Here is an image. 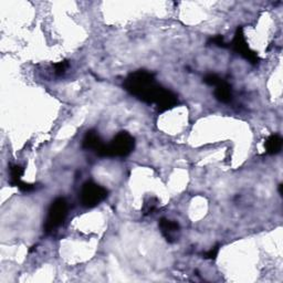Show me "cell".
I'll list each match as a JSON object with an SVG mask.
<instances>
[{
	"label": "cell",
	"mask_w": 283,
	"mask_h": 283,
	"mask_svg": "<svg viewBox=\"0 0 283 283\" xmlns=\"http://www.w3.org/2000/svg\"><path fill=\"white\" fill-rule=\"evenodd\" d=\"M135 140L127 132H119L105 145L103 157H126L134 151Z\"/></svg>",
	"instance_id": "7a4b0ae2"
},
{
	"label": "cell",
	"mask_w": 283,
	"mask_h": 283,
	"mask_svg": "<svg viewBox=\"0 0 283 283\" xmlns=\"http://www.w3.org/2000/svg\"><path fill=\"white\" fill-rule=\"evenodd\" d=\"M218 252H219V246H216L210 249L208 252H206L204 255V258L208 259V260H215V259L218 256Z\"/></svg>",
	"instance_id": "2e32d148"
},
{
	"label": "cell",
	"mask_w": 283,
	"mask_h": 283,
	"mask_svg": "<svg viewBox=\"0 0 283 283\" xmlns=\"http://www.w3.org/2000/svg\"><path fill=\"white\" fill-rule=\"evenodd\" d=\"M14 187H18V188L20 189L21 191H23V193H29V191H31V190H33V189L36 188L35 185L25 183V181H22V180L19 181V183Z\"/></svg>",
	"instance_id": "9a60e30c"
},
{
	"label": "cell",
	"mask_w": 283,
	"mask_h": 283,
	"mask_svg": "<svg viewBox=\"0 0 283 283\" xmlns=\"http://www.w3.org/2000/svg\"><path fill=\"white\" fill-rule=\"evenodd\" d=\"M160 229L162 231V234L165 237V239L169 242H174L176 240V234L179 232V225L178 223L174 222V220H170L167 218H162L160 220Z\"/></svg>",
	"instance_id": "52a82bcc"
},
{
	"label": "cell",
	"mask_w": 283,
	"mask_h": 283,
	"mask_svg": "<svg viewBox=\"0 0 283 283\" xmlns=\"http://www.w3.org/2000/svg\"><path fill=\"white\" fill-rule=\"evenodd\" d=\"M109 191L93 181H86L81 190V203L85 208H93L108 197Z\"/></svg>",
	"instance_id": "277c9868"
},
{
	"label": "cell",
	"mask_w": 283,
	"mask_h": 283,
	"mask_svg": "<svg viewBox=\"0 0 283 283\" xmlns=\"http://www.w3.org/2000/svg\"><path fill=\"white\" fill-rule=\"evenodd\" d=\"M55 72L56 74L57 75H62L65 73L66 69L69 68V62L68 61H61V62H57L55 65Z\"/></svg>",
	"instance_id": "5bb4252c"
},
{
	"label": "cell",
	"mask_w": 283,
	"mask_h": 283,
	"mask_svg": "<svg viewBox=\"0 0 283 283\" xmlns=\"http://www.w3.org/2000/svg\"><path fill=\"white\" fill-rule=\"evenodd\" d=\"M157 207V200L155 198H151L148 201H145L143 207V214L144 215H151Z\"/></svg>",
	"instance_id": "8fae6325"
},
{
	"label": "cell",
	"mask_w": 283,
	"mask_h": 283,
	"mask_svg": "<svg viewBox=\"0 0 283 283\" xmlns=\"http://www.w3.org/2000/svg\"><path fill=\"white\" fill-rule=\"evenodd\" d=\"M105 145L103 141L101 140L100 135L97 131L94 129H90L85 133V136L82 142V147L86 151H93L95 154L99 155L100 157H103Z\"/></svg>",
	"instance_id": "8992f818"
},
{
	"label": "cell",
	"mask_w": 283,
	"mask_h": 283,
	"mask_svg": "<svg viewBox=\"0 0 283 283\" xmlns=\"http://www.w3.org/2000/svg\"><path fill=\"white\" fill-rule=\"evenodd\" d=\"M129 94L148 104H157L166 89L156 82L155 76L148 71L138 70L133 72L123 83Z\"/></svg>",
	"instance_id": "6da1fadb"
},
{
	"label": "cell",
	"mask_w": 283,
	"mask_h": 283,
	"mask_svg": "<svg viewBox=\"0 0 283 283\" xmlns=\"http://www.w3.org/2000/svg\"><path fill=\"white\" fill-rule=\"evenodd\" d=\"M215 98L222 103H229L232 100V89L226 81L223 80L222 82L215 86Z\"/></svg>",
	"instance_id": "ba28073f"
},
{
	"label": "cell",
	"mask_w": 283,
	"mask_h": 283,
	"mask_svg": "<svg viewBox=\"0 0 283 283\" xmlns=\"http://www.w3.org/2000/svg\"><path fill=\"white\" fill-rule=\"evenodd\" d=\"M68 215V203L64 198H57L50 205L45 224L46 232H51L64 223Z\"/></svg>",
	"instance_id": "3957f363"
},
{
	"label": "cell",
	"mask_w": 283,
	"mask_h": 283,
	"mask_svg": "<svg viewBox=\"0 0 283 283\" xmlns=\"http://www.w3.org/2000/svg\"><path fill=\"white\" fill-rule=\"evenodd\" d=\"M9 170H10V185L14 187L19 181H21V177L23 176L25 170L20 165H11Z\"/></svg>",
	"instance_id": "30bf717a"
},
{
	"label": "cell",
	"mask_w": 283,
	"mask_h": 283,
	"mask_svg": "<svg viewBox=\"0 0 283 283\" xmlns=\"http://www.w3.org/2000/svg\"><path fill=\"white\" fill-rule=\"evenodd\" d=\"M231 47L233 51H236L238 55H240L244 59L248 60L252 64H257L260 59H259L258 55L255 51H252L250 48H249L248 43L246 41V38L243 35V29L242 27H238L236 33H234L233 40L231 42Z\"/></svg>",
	"instance_id": "5b68a950"
},
{
	"label": "cell",
	"mask_w": 283,
	"mask_h": 283,
	"mask_svg": "<svg viewBox=\"0 0 283 283\" xmlns=\"http://www.w3.org/2000/svg\"><path fill=\"white\" fill-rule=\"evenodd\" d=\"M283 145V140L280 135L278 134H273L267 138V141L265 143L266 147V153L269 155H277L279 154L282 150Z\"/></svg>",
	"instance_id": "9c48e42d"
},
{
	"label": "cell",
	"mask_w": 283,
	"mask_h": 283,
	"mask_svg": "<svg viewBox=\"0 0 283 283\" xmlns=\"http://www.w3.org/2000/svg\"><path fill=\"white\" fill-rule=\"evenodd\" d=\"M282 187H283V185L280 184V185H279V194H280V196L283 195V193H282Z\"/></svg>",
	"instance_id": "e0dca14e"
},
{
	"label": "cell",
	"mask_w": 283,
	"mask_h": 283,
	"mask_svg": "<svg viewBox=\"0 0 283 283\" xmlns=\"http://www.w3.org/2000/svg\"><path fill=\"white\" fill-rule=\"evenodd\" d=\"M222 81H223V79L220 78L219 75L215 74V73H209V74H207L204 78V82L206 84L212 85V86H216V85L222 82Z\"/></svg>",
	"instance_id": "4fadbf2b"
},
{
	"label": "cell",
	"mask_w": 283,
	"mask_h": 283,
	"mask_svg": "<svg viewBox=\"0 0 283 283\" xmlns=\"http://www.w3.org/2000/svg\"><path fill=\"white\" fill-rule=\"evenodd\" d=\"M207 45H213V46H216V47H219V48H228V43L225 42V39H224V37L223 36H215L213 38H210V39L208 40L207 42Z\"/></svg>",
	"instance_id": "7c38bea8"
}]
</instances>
